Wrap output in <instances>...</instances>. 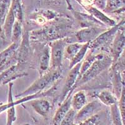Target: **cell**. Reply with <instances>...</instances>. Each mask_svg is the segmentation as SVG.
I'll return each instance as SVG.
<instances>
[{"instance_id": "obj_1", "label": "cell", "mask_w": 125, "mask_h": 125, "mask_svg": "<svg viewBox=\"0 0 125 125\" xmlns=\"http://www.w3.org/2000/svg\"><path fill=\"white\" fill-rule=\"evenodd\" d=\"M112 64L111 57L105 54H98L96 60L93 62L91 66L83 74L82 76L77 80L73 86V89L75 90L78 86L83 85L92 80L101 72L111 66Z\"/></svg>"}, {"instance_id": "obj_2", "label": "cell", "mask_w": 125, "mask_h": 125, "mask_svg": "<svg viewBox=\"0 0 125 125\" xmlns=\"http://www.w3.org/2000/svg\"><path fill=\"white\" fill-rule=\"evenodd\" d=\"M62 74L61 68L51 69L49 71L43 74L41 77L36 80L33 84L21 93L19 94L16 97H24L26 96L32 95L34 94L44 91L45 88L52 83H54L60 79Z\"/></svg>"}, {"instance_id": "obj_3", "label": "cell", "mask_w": 125, "mask_h": 125, "mask_svg": "<svg viewBox=\"0 0 125 125\" xmlns=\"http://www.w3.org/2000/svg\"><path fill=\"white\" fill-rule=\"evenodd\" d=\"M67 44L68 43L66 39L56 40L51 44V48H50L51 69L59 68L61 67L62 60L64 58V50Z\"/></svg>"}, {"instance_id": "obj_4", "label": "cell", "mask_w": 125, "mask_h": 125, "mask_svg": "<svg viewBox=\"0 0 125 125\" xmlns=\"http://www.w3.org/2000/svg\"><path fill=\"white\" fill-rule=\"evenodd\" d=\"M124 24H125V20L123 19L121 22H119L118 24H116L115 26L111 27V29H109L106 31H104L103 32L100 33L96 38L94 39L93 41H90L89 48H91L92 50H96L104 45L108 41H110L113 37L115 36L117 31L122 26H124Z\"/></svg>"}, {"instance_id": "obj_5", "label": "cell", "mask_w": 125, "mask_h": 125, "mask_svg": "<svg viewBox=\"0 0 125 125\" xmlns=\"http://www.w3.org/2000/svg\"><path fill=\"white\" fill-rule=\"evenodd\" d=\"M124 26H122L117 31L115 35L112 48H111V58L113 64H115L117 62L119 58H121L125 49V36L124 31Z\"/></svg>"}, {"instance_id": "obj_6", "label": "cell", "mask_w": 125, "mask_h": 125, "mask_svg": "<svg viewBox=\"0 0 125 125\" xmlns=\"http://www.w3.org/2000/svg\"><path fill=\"white\" fill-rule=\"evenodd\" d=\"M102 103L97 101H93L90 103H87L84 106L77 111L75 119V123L80 124L86 119L91 117L93 115L101 111L102 109Z\"/></svg>"}, {"instance_id": "obj_7", "label": "cell", "mask_w": 125, "mask_h": 125, "mask_svg": "<svg viewBox=\"0 0 125 125\" xmlns=\"http://www.w3.org/2000/svg\"><path fill=\"white\" fill-rule=\"evenodd\" d=\"M81 64V62H79L75 66H74L72 68H71V70L67 75L65 83H64L62 91H61V98H60L61 102H62L66 98L70 91L73 89V86L75 84L78 76H79V74H80Z\"/></svg>"}, {"instance_id": "obj_8", "label": "cell", "mask_w": 125, "mask_h": 125, "mask_svg": "<svg viewBox=\"0 0 125 125\" xmlns=\"http://www.w3.org/2000/svg\"><path fill=\"white\" fill-rule=\"evenodd\" d=\"M74 89H73L70 91L66 98L62 101V104H61L58 109L56 111L55 115L53 119V123L56 125H59L61 123L62 118H64L66 113L70 110L71 108V98H72L73 92L74 91Z\"/></svg>"}, {"instance_id": "obj_9", "label": "cell", "mask_w": 125, "mask_h": 125, "mask_svg": "<svg viewBox=\"0 0 125 125\" xmlns=\"http://www.w3.org/2000/svg\"><path fill=\"white\" fill-rule=\"evenodd\" d=\"M104 31L105 30H100L98 28H86L78 31L76 34V37L78 42L85 43L93 41Z\"/></svg>"}, {"instance_id": "obj_10", "label": "cell", "mask_w": 125, "mask_h": 125, "mask_svg": "<svg viewBox=\"0 0 125 125\" xmlns=\"http://www.w3.org/2000/svg\"><path fill=\"white\" fill-rule=\"evenodd\" d=\"M22 40L19 46V50L17 51V60L20 64L24 63L28 59L30 54V43H29V34L28 32L23 33Z\"/></svg>"}, {"instance_id": "obj_11", "label": "cell", "mask_w": 125, "mask_h": 125, "mask_svg": "<svg viewBox=\"0 0 125 125\" xmlns=\"http://www.w3.org/2000/svg\"><path fill=\"white\" fill-rule=\"evenodd\" d=\"M18 64H13L9 68L0 73V86L9 83L13 80H15L19 77H21L25 74H18Z\"/></svg>"}, {"instance_id": "obj_12", "label": "cell", "mask_w": 125, "mask_h": 125, "mask_svg": "<svg viewBox=\"0 0 125 125\" xmlns=\"http://www.w3.org/2000/svg\"><path fill=\"white\" fill-rule=\"evenodd\" d=\"M84 8L88 13H90L93 16V18L101 21L103 24L108 26H111V27H113L116 24L115 20L108 17L105 14H104L102 11H101L100 9L97 8L96 7L90 6L84 7Z\"/></svg>"}, {"instance_id": "obj_13", "label": "cell", "mask_w": 125, "mask_h": 125, "mask_svg": "<svg viewBox=\"0 0 125 125\" xmlns=\"http://www.w3.org/2000/svg\"><path fill=\"white\" fill-rule=\"evenodd\" d=\"M31 101V106L38 115L43 117L48 115L51 108L50 103L48 100L43 98H36Z\"/></svg>"}, {"instance_id": "obj_14", "label": "cell", "mask_w": 125, "mask_h": 125, "mask_svg": "<svg viewBox=\"0 0 125 125\" xmlns=\"http://www.w3.org/2000/svg\"><path fill=\"white\" fill-rule=\"evenodd\" d=\"M113 75H112V81L113 85L114 92L115 96L118 99H119L121 94L123 87L124 84V80H122L121 78V73L119 72L116 68V66L113 67Z\"/></svg>"}, {"instance_id": "obj_15", "label": "cell", "mask_w": 125, "mask_h": 125, "mask_svg": "<svg viewBox=\"0 0 125 125\" xmlns=\"http://www.w3.org/2000/svg\"><path fill=\"white\" fill-rule=\"evenodd\" d=\"M16 18L13 14V11L10 8L5 20H4V24L3 26V33H4L6 38L8 40H11L12 29H13V24H14Z\"/></svg>"}, {"instance_id": "obj_16", "label": "cell", "mask_w": 125, "mask_h": 125, "mask_svg": "<svg viewBox=\"0 0 125 125\" xmlns=\"http://www.w3.org/2000/svg\"><path fill=\"white\" fill-rule=\"evenodd\" d=\"M88 103L86 94L84 91H79L72 95L71 108L78 111Z\"/></svg>"}, {"instance_id": "obj_17", "label": "cell", "mask_w": 125, "mask_h": 125, "mask_svg": "<svg viewBox=\"0 0 125 125\" xmlns=\"http://www.w3.org/2000/svg\"><path fill=\"white\" fill-rule=\"evenodd\" d=\"M106 112L105 111H100L95 113L91 117L86 119L80 125H94L104 124V122L107 119Z\"/></svg>"}, {"instance_id": "obj_18", "label": "cell", "mask_w": 125, "mask_h": 125, "mask_svg": "<svg viewBox=\"0 0 125 125\" xmlns=\"http://www.w3.org/2000/svg\"><path fill=\"white\" fill-rule=\"evenodd\" d=\"M98 98L101 103L108 106H110L113 104L118 103V99L116 96L108 90L101 91L98 94Z\"/></svg>"}, {"instance_id": "obj_19", "label": "cell", "mask_w": 125, "mask_h": 125, "mask_svg": "<svg viewBox=\"0 0 125 125\" xmlns=\"http://www.w3.org/2000/svg\"><path fill=\"white\" fill-rule=\"evenodd\" d=\"M50 61H51L50 48L48 46H46L40 57V70L42 71H45V72L48 71L49 69L50 68Z\"/></svg>"}, {"instance_id": "obj_20", "label": "cell", "mask_w": 125, "mask_h": 125, "mask_svg": "<svg viewBox=\"0 0 125 125\" xmlns=\"http://www.w3.org/2000/svg\"><path fill=\"white\" fill-rule=\"evenodd\" d=\"M89 46H90V42H87V43L83 44L81 49L78 51V53L70 60V66H69L70 69L72 68L73 67L78 64V63H79V62H81L82 60H83L85 55L86 54L87 52H88V50L89 49Z\"/></svg>"}, {"instance_id": "obj_21", "label": "cell", "mask_w": 125, "mask_h": 125, "mask_svg": "<svg viewBox=\"0 0 125 125\" xmlns=\"http://www.w3.org/2000/svg\"><path fill=\"white\" fill-rule=\"evenodd\" d=\"M84 43H81L79 42L77 43H70L67 44L64 50V57L70 61L74 57V56L78 53V51L81 49Z\"/></svg>"}, {"instance_id": "obj_22", "label": "cell", "mask_w": 125, "mask_h": 125, "mask_svg": "<svg viewBox=\"0 0 125 125\" xmlns=\"http://www.w3.org/2000/svg\"><path fill=\"white\" fill-rule=\"evenodd\" d=\"M11 3V0H0V32L2 31L4 20Z\"/></svg>"}, {"instance_id": "obj_23", "label": "cell", "mask_w": 125, "mask_h": 125, "mask_svg": "<svg viewBox=\"0 0 125 125\" xmlns=\"http://www.w3.org/2000/svg\"><path fill=\"white\" fill-rule=\"evenodd\" d=\"M10 8L13 12L16 20L22 23L23 19V10L22 0H11Z\"/></svg>"}, {"instance_id": "obj_24", "label": "cell", "mask_w": 125, "mask_h": 125, "mask_svg": "<svg viewBox=\"0 0 125 125\" xmlns=\"http://www.w3.org/2000/svg\"><path fill=\"white\" fill-rule=\"evenodd\" d=\"M110 115L112 122L114 125H123L121 112L118 107V103L113 104L110 106Z\"/></svg>"}, {"instance_id": "obj_25", "label": "cell", "mask_w": 125, "mask_h": 125, "mask_svg": "<svg viewBox=\"0 0 125 125\" xmlns=\"http://www.w3.org/2000/svg\"><path fill=\"white\" fill-rule=\"evenodd\" d=\"M23 36L22 23L16 20L12 29L11 40L12 42H20Z\"/></svg>"}, {"instance_id": "obj_26", "label": "cell", "mask_w": 125, "mask_h": 125, "mask_svg": "<svg viewBox=\"0 0 125 125\" xmlns=\"http://www.w3.org/2000/svg\"><path fill=\"white\" fill-rule=\"evenodd\" d=\"M98 56V54H93V53L91 54H88V55L87 56L86 58L84 60V61L81 63V67H80V74H79V76H78V80L79 78H81L82 76V75L84 74V73L88 70V69L91 66V64H93V62L95 61L97 59Z\"/></svg>"}, {"instance_id": "obj_27", "label": "cell", "mask_w": 125, "mask_h": 125, "mask_svg": "<svg viewBox=\"0 0 125 125\" xmlns=\"http://www.w3.org/2000/svg\"><path fill=\"white\" fill-rule=\"evenodd\" d=\"M125 0H106L104 11L115 12L125 7Z\"/></svg>"}, {"instance_id": "obj_28", "label": "cell", "mask_w": 125, "mask_h": 125, "mask_svg": "<svg viewBox=\"0 0 125 125\" xmlns=\"http://www.w3.org/2000/svg\"><path fill=\"white\" fill-rule=\"evenodd\" d=\"M77 111L74 110L73 108H71L64 118H62V121H61L60 125H71L75 124V119L76 116Z\"/></svg>"}, {"instance_id": "obj_29", "label": "cell", "mask_w": 125, "mask_h": 125, "mask_svg": "<svg viewBox=\"0 0 125 125\" xmlns=\"http://www.w3.org/2000/svg\"><path fill=\"white\" fill-rule=\"evenodd\" d=\"M119 102L118 103V105L119 107V109L121 112V117H122L123 122L125 125V85L123 86L121 91V94L120 95V97L119 98Z\"/></svg>"}, {"instance_id": "obj_30", "label": "cell", "mask_w": 125, "mask_h": 125, "mask_svg": "<svg viewBox=\"0 0 125 125\" xmlns=\"http://www.w3.org/2000/svg\"><path fill=\"white\" fill-rule=\"evenodd\" d=\"M16 120L15 106H12L7 109V123L6 125H11Z\"/></svg>"}, {"instance_id": "obj_31", "label": "cell", "mask_w": 125, "mask_h": 125, "mask_svg": "<svg viewBox=\"0 0 125 125\" xmlns=\"http://www.w3.org/2000/svg\"><path fill=\"white\" fill-rule=\"evenodd\" d=\"M97 8L103 10L106 6V0H94V3Z\"/></svg>"}, {"instance_id": "obj_32", "label": "cell", "mask_w": 125, "mask_h": 125, "mask_svg": "<svg viewBox=\"0 0 125 125\" xmlns=\"http://www.w3.org/2000/svg\"><path fill=\"white\" fill-rule=\"evenodd\" d=\"M80 3L84 7H87L93 6L94 3V0H80Z\"/></svg>"}]
</instances>
